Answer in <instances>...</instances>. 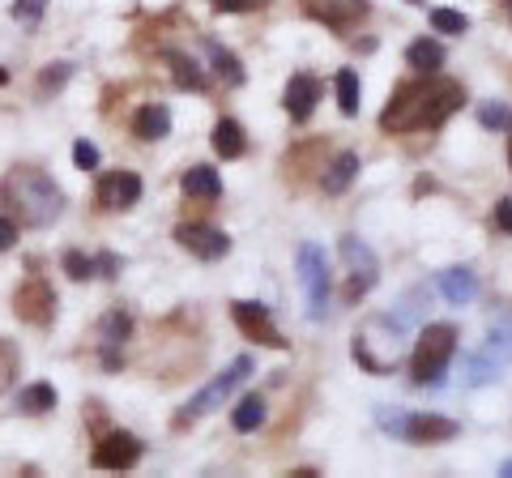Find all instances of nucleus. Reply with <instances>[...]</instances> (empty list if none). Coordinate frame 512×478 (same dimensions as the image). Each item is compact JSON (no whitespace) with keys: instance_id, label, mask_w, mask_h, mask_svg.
<instances>
[{"instance_id":"e433bc0d","label":"nucleus","mask_w":512,"mask_h":478,"mask_svg":"<svg viewBox=\"0 0 512 478\" xmlns=\"http://www.w3.org/2000/svg\"><path fill=\"white\" fill-rule=\"evenodd\" d=\"M13 244H18V222L0 214V252H9Z\"/></svg>"},{"instance_id":"c756f323","label":"nucleus","mask_w":512,"mask_h":478,"mask_svg":"<svg viewBox=\"0 0 512 478\" xmlns=\"http://www.w3.org/2000/svg\"><path fill=\"white\" fill-rule=\"evenodd\" d=\"M431 26L444 30V35H466L470 30V18L457 9H431Z\"/></svg>"},{"instance_id":"aec40b11","label":"nucleus","mask_w":512,"mask_h":478,"mask_svg":"<svg viewBox=\"0 0 512 478\" xmlns=\"http://www.w3.org/2000/svg\"><path fill=\"white\" fill-rule=\"evenodd\" d=\"M359 154H338V158H333V163L325 167V175H320V188H325V193H333V197H338V193H346V188H350V180H355V175H359Z\"/></svg>"},{"instance_id":"f257e3e1","label":"nucleus","mask_w":512,"mask_h":478,"mask_svg":"<svg viewBox=\"0 0 512 478\" xmlns=\"http://www.w3.org/2000/svg\"><path fill=\"white\" fill-rule=\"evenodd\" d=\"M466 103L461 82L427 73L423 82H406L393 90L389 107L380 111V129L384 133H419V129H440L453 111Z\"/></svg>"},{"instance_id":"b1692460","label":"nucleus","mask_w":512,"mask_h":478,"mask_svg":"<svg viewBox=\"0 0 512 478\" xmlns=\"http://www.w3.org/2000/svg\"><path fill=\"white\" fill-rule=\"evenodd\" d=\"M163 56H167V65H171L175 86H180V90H205V73H201L197 60L184 56V52H163Z\"/></svg>"},{"instance_id":"bb28decb","label":"nucleus","mask_w":512,"mask_h":478,"mask_svg":"<svg viewBox=\"0 0 512 478\" xmlns=\"http://www.w3.org/2000/svg\"><path fill=\"white\" fill-rule=\"evenodd\" d=\"M18 406H22V414H47L56 406V389L47 385V380H39V385H30V389H22V397H18Z\"/></svg>"},{"instance_id":"2eb2a0df","label":"nucleus","mask_w":512,"mask_h":478,"mask_svg":"<svg viewBox=\"0 0 512 478\" xmlns=\"http://www.w3.org/2000/svg\"><path fill=\"white\" fill-rule=\"evenodd\" d=\"M461 427L453 419H440V414H406V427H402V440L410 444H444L453 440Z\"/></svg>"},{"instance_id":"7c9ffc66","label":"nucleus","mask_w":512,"mask_h":478,"mask_svg":"<svg viewBox=\"0 0 512 478\" xmlns=\"http://www.w3.org/2000/svg\"><path fill=\"white\" fill-rule=\"evenodd\" d=\"M64 274H69L73 282H90L94 278V257H86V252H77V248H69L64 252Z\"/></svg>"},{"instance_id":"58836bf2","label":"nucleus","mask_w":512,"mask_h":478,"mask_svg":"<svg viewBox=\"0 0 512 478\" xmlns=\"http://www.w3.org/2000/svg\"><path fill=\"white\" fill-rule=\"evenodd\" d=\"M508 167H512V129H508Z\"/></svg>"},{"instance_id":"f03ea898","label":"nucleus","mask_w":512,"mask_h":478,"mask_svg":"<svg viewBox=\"0 0 512 478\" xmlns=\"http://www.w3.org/2000/svg\"><path fill=\"white\" fill-rule=\"evenodd\" d=\"M0 201H5L9 214H18L22 227H52L64 214L60 184L39 167H13L0 180Z\"/></svg>"},{"instance_id":"9b49d317","label":"nucleus","mask_w":512,"mask_h":478,"mask_svg":"<svg viewBox=\"0 0 512 478\" xmlns=\"http://www.w3.org/2000/svg\"><path fill=\"white\" fill-rule=\"evenodd\" d=\"M137 461H141V440L128 432H107L90 453L94 470H133Z\"/></svg>"},{"instance_id":"4468645a","label":"nucleus","mask_w":512,"mask_h":478,"mask_svg":"<svg viewBox=\"0 0 512 478\" xmlns=\"http://www.w3.org/2000/svg\"><path fill=\"white\" fill-rule=\"evenodd\" d=\"M133 338V316L111 308L103 321H99V355H103V368L107 372H120V346Z\"/></svg>"},{"instance_id":"c85d7f7f","label":"nucleus","mask_w":512,"mask_h":478,"mask_svg":"<svg viewBox=\"0 0 512 478\" xmlns=\"http://www.w3.org/2000/svg\"><path fill=\"white\" fill-rule=\"evenodd\" d=\"M43 9H47V0H13V22L22 30H39Z\"/></svg>"},{"instance_id":"473e14b6","label":"nucleus","mask_w":512,"mask_h":478,"mask_svg":"<svg viewBox=\"0 0 512 478\" xmlns=\"http://www.w3.org/2000/svg\"><path fill=\"white\" fill-rule=\"evenodd\" d=\"M73 163L82 171H94V167H99V146H94V141H77V146H73Z\"/></svg>"},{"instance_id":"a211bd4d","label":"nucleus","mask_w":512,"mask_h":478,"mask_svg":"<svg viewBox=\"0 0 512 478\" xmlns=\"http://www.w3.org/2000/svg\"><path fill=\"white\" fill-rule=\"evenodd\" d=\"M180 188H184V197H188V201H218V197H222L218 171H214V167H205V163L188 167V171H184V180H180Z\"/></svg>"},{"instance_id":"72a5a7b5","label":"nucleus","mask_w":512,"mask_h":478,"mask_svg":"<svg viewBox=\"0 0 512 478\" xmlns=\"http://www.w3.org/2000/svg\"><path fill=\"white\" fill-rule=\"evenodd\" d=\"M376 419H380V427H384V432H393L397 440H402V427H406V414H402V410H389V406H380V410H376Z\"/></svg>"},{"instance_id":"423d86ee","label":"nucleus","mask_w":512,"mask_h":478,"mask_svg":"<svg viewBox=\"0 0 512 478\" xmlns=\"http://www.w3.org/2000/svg\"><path fill=\"white\" fill-rule=\"evenodd\" d=\"M299 282L308 291V321H325L329 316V261L316 244H299Z\"/></svg>"},{"instance_id":"5701e85b","label":"nucleus","mask_w":512,"mask_h":478,"mask_svg":"<svg viewBox=\"0 0 512 478\" xmlns=\"http://www.w3.org/2000/svg\"><path fill=\"white\" fill-rule=\"evenodd\" d=\"M406 65L410 69H419V73H436L444 65V47L436 39H414L406 47Z\"/></svg>"},{"instance_id":"dca6fc26","label":"nucleus","mask_w":512,"mask_h":478,"mask_svg":"<svg viewBox=\"0 0 512 478\" xmlns=\"http://www.w3.org/2000/svg\"><path fill=\"white\" fill-rule=\"evenodd\" d=\"M316 99H320V82L312 73H295L291 82H286V94H282V107L291 111V120L303 124L316 111Z\"/></svg>"},{"instance_id":"393cba45","label":"nucleus","mask_w":512,"mask_h":478,"mask_svg":"<svg viewBox=\"0 0 512 478\" xmlns=\"http://www.w3.org/2000/svg\"><path fill=\"white\" fill-rule=\"evenodd\" d=\"M265 414H269L265 410V397L261 393H248L244 402L231 410V427H235V432H256V427L265 423Z\"/></svg>"},{"instance_id":"4c0bfd02","label":"nucleus","mask_w":512,"mask_h":478,"mask_svg":"<svg viewBox=\"0 0 512 478\" xmlns=\"http://www.w3.org/2000/svg\"><path fill=\"white\" fill-rule=\"evenodd\" d=\"M252 5H256V0H214V13H244Z\"/></svg>"},{"instance_id":"39448f33","label":"nucleus","mask_w":512,"mask_h":478,"mask_svg":"<svg viewBox=\"0 0 512 478\" xmlns=\"http://www.w3.org/2000/svg\"><path fill=\"white\" fill-rule=\"evenodd\" d=\"M248 372H252V359H248V355H239V359L231 363L227 372H222V376H214L210 385H205V389H201L197 397H192V402H188L180 414H175V427H188V423H197L201 414H210L214 406H222V402H227V397L235 393V385H244V380H248Z\"/></svg>"},{"instance_id":"6e6552de","label":"nucleus","mask_w":512,"mask_h":478,"mask_svg":"<svg viewBox=\"0 0 512 478\" xmlns=\"http://www.w3.org/2000/svg\"><path fill=\"white\" fill-rule=\"evenodd\" d=\"M231 321H235L239 333H244V338H252L256 346L286 350V338L274 329V316H269L265 304H256V299H235V304H231Z\"/></svg>"},{"instance_id":"f8f14e48","label":"nucleus","mask_w":512,"mask_h":478,"mask_svg":"<svg viewBox=\"0 0 512 478\" xmlns=\"http://www.w3.org/2000/svg\"><path fill=\"white\" fill-rule=\"evenodd\" d=\"M175 244L188 248L197 261H222L231 252V235L201 227V222H180V227H175Z\"/></svg>"},{"instance_id":"c9c22d12","label":"nucleus","mask_w":512,"mask_h":478,"mask_svg":"<svg viewBox=\"0 0 512 478\" xmlns=\"http://www.w3.org/2000/svg\"><path fill=\"white\" fill-rule=\"evenodd\" d=\"M495 231H504V235H512V197H500L495 201Z\"/></svg>"},{"instance_id":"4be33fe9","label":"nucleus","mask_w":512,"mask_h":478,"mask_svg":"<svg viewBox=\"0 0 512 478\" xmlns=\"http://www.w3.org/2000/svg\"><path fill=\"white\" fill-rule=\"evenodd\" d=\"M205 52H210L214 73H218V82H222V86H244V69H239L235 52H227V47L214 43V39H205Z\"/></svg>"},{"instance_id":"412c9836","label":"nucleus","mask_w":512,"mask_h":478,"mask_svg":"<svg viewBox=\"0 0 512 478\" xmlns=\"http://www.w3.org/2000/svg\"><path fill=\"white\" fill-rule=\"evenodd\" d=\"M210 141H214V154H222V158H244V150H248V137H244V124L239 120H218Z\"/></svg>"},{"instance_id":"f3484780","label":"nucleus","mask_w":512,"mask_h":478,"mask_svg":"<svg viewBox=\"0 0 512 478\" xmlns=\"http://www.w3.org/2000/svg\"><path fill=\"white\" fill-rule=\"evenodd\" d=\"M436 291L448 299V304H474V295H478V274L470 265H453V269H440L436 274Z\"/></svg>"},{"instance_id":"2f4dec72","label":"nucleus","mask_w":512,"mask_h":478,"mask_svg":"<svg viewBox=\"0 0 512 478\" xmlns=\"http://www.w3.org/2000/svg\"><path fill=\"white\" fill-rule=\"evenodd\" d=\"M478 120H483V129H512V107L487 103V107H478Z\"/></svg>"},{"instance_id":"6ab92c4d","label":"nucleus","mask_w":512,"mask_h":478,"mask_svg":"<svg viewBox=\"0 0 512 478\" xmlns=\"http://www.w3.org/2000/svg\"><path fill=\"white\" fill-rule=\"evenodd\" d=\"M171 133V111L163 103H146L133 116V137L137 141H163Z\"/></svg>"},{"instance_id":"f704fd0d","label":"nucleus","mask_w":512,"mask_h":478,"mask_svg":"<svg viewBox=\"0 0 512 478\" xmlns=\"http://www.w3.org/2000/svg\"><path fill=\"white\" fill-rule=\"evenodd\" d=\"M69 73H73V65H56V69H47L43 77H39V90L47 94V90H60L64 82H69Z\"/></svg>"},{"instance_id":"1a4fd4ad","label":"nucleus","mask_w":512,"mask_h":478,"mask_svg":"<svg viewBox=\"0 0 512 478\" xmlns=\"http://www.w3.org/2000/svg\"><path fill=\"white\" fill-rule=\"evenodd\" d=\"M13 312L26 325H52L56 316V291L47 278H26L18 291H13Z\"/></svg>"},{"instance_id":"7ed1b4c3","label":"nucleus","mask_w":512,"mask_h":478,"mask_svg":"<svg viewBox=\"0 0 512 478\" xmlns=\"http://www.w3.org/2000/svg\"><path fill=\"white\" fill-rule=\"evenodd\" d=\"M453 355H457V325H427L419 333V342H414V359H410L414 385L419 389H440Z\"/></svg>"},{"instance_id":"9d476101","label":"nucleus","mask_w":512,"mask_h":478,"mask_svg":"<svg viewBox=\"0 0 512 478\" xmlns=\"http://www.w3.org/2000/svg\"><path fill=\"white\" fill-rule=\"evenodd\" d=\"M299 9L308 13L312 22L329 26V30H350V26H359L367 13H372L367 0H299Z\"/></svg>"},{"instance_id":"0eeeda50","label":"nucleus","mask_w":512,"mask_h":478,"mask_svg":"<svg viewBox=\"0 0 512 478\" xmlns=\"http://www.w3.org/2000/svg\"><path fill=\"white\" fill-rule=\"evenodd\" d=\"M338 252H342V261H346V269H350V299H359V295H367L372 286L380 282V261H376V252L363 244L359 235H342V244H338Z\"/></svg>"},{"instance_id":"a878e982","label":"nucleus","mask_w":512,"mask_h":478,"mask_svg":"<svg viewBox=\"0 0 512 478\" xmlns=\"http://www.w3.org/2000/svg\"><path fill=\"white\" fill-rule=\"evenodd\" d=\"M333 86H338V107H342V116H359V94H363V86H359V73L355 69H342L338 77H333Z\"/></svg>"},{"instance_id":"ddd939ff","label":"nucleus","mask_w":512,"mask_h":478,"mask_svg":"<svg viewBox=\"0 0 512 478\" xmlns=\"http://www.w3.org/2000/svg\"><path fill=\"white\" fill-rule=\"evenodd\" d=\"M141 175L137 171H111L99 180V188H94V197H99L103 210L111 214H124V210H133V205L141 201Z\"/></svg>"},{"instance_id":"cd10ccee","label":"nucleus","mask_w":512,"mask_h":478,"mask_svg":"<svg viewBox=\"0 0 512 478\" xmlns=\"http://www.w3.org/2000/svg\"><path fill=\"white\" fill-rule=\"evenodd\" d=\"M18 346H13L9 338H0V393H9V385L18 380Z\"/></svg>"},{"instance_id":"20e7f679","label":"nucleus","mask_w":512,"mask_h":478,"mask_svg":"<svg viewBox=\"0 0 512 478\" xmlns=\"http://www.w3.org/2000/svg\"><path fill=\"white\" fill-rule=\"evenodd\" d=\"M508 359H512V316H500V329L491 325L487 346L474 350V355L466 359V385H470V389L491 385V380L504 372Z\"/></svg>"},{"instance_id":"ea45409f","label":"nucleus","mask_w":512,"mask_h":478,"mask_svg":"<svg viewBox=\"0 0 512 478\" xmlns=\"http://www.w3.org/2000/svg\"><path fill=\"white\" fill-rule=\"evenodd\" d=\"M406 5H419V0H406Z\"/></svg>"}]
</instances>
